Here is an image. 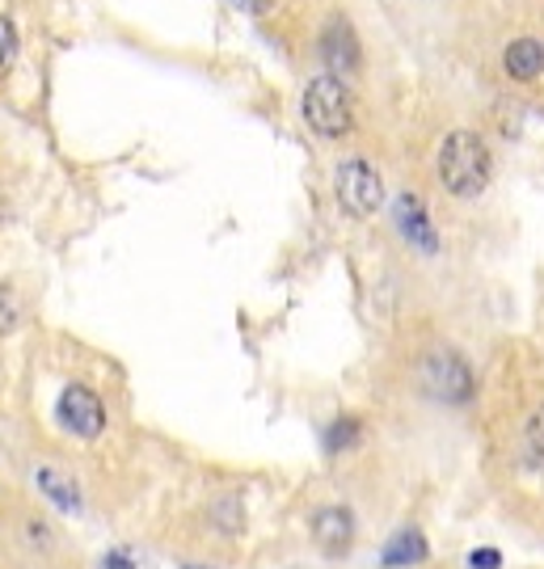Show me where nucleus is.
I'll return each instance as SVG.
<instances>
[{"label":"nucleus","instance_id":"0eeeda50","mask_svg":"<svg viewBox=\"0 0 544 569\" xmlns=\"http://www.w3.org/2000/svg\"><path fill=\"white\" fill-rule=\"evenodd\" d=\"M393 220H397L405 241L418 244L423 253H435V249H439V237H435V224H431V211H426V203L418 199V194H397Z\"/></svg>","mask_w":544,"mask_h":569},{"label":"nucleus","instance_id":"4468645a","mask_svg":"<svg viewBox=\"0 0 544 569\" xmlns=\"http://www.w3.org/2000/svg\"><path fill=\"white\" fill-rule=\"evenodd\" d=\"M18 47H21V39H18V26L9 18H0V81L9 77V68L18 63Z\"/></svg>","mask_w":544,"mask_h":569},{"label":"nucleus","instance_id":"f3484780","mask_svg":"<svg viewBox=\"0 0 544 569\" xmlns=\"http://www.w3.org/2000/svg\"><path fill=\"white\" fill-rule=\"evenodd\" d=\"M468 566L473 569H503V552H494V549L468 552Z\"/></svg>","mask_w":544,"mask_h":569},{"label":"nucleus","instance_id":"20e7f679","mask_svg":"<svg viewBox=\"0 0 544 569\" xmlns=\"http://www.w3.org/2000/svg\"><path fill=\"white\" fill-rule=\"evenodd\" d=\"M338 203L350 211V216H376L384 207V182L380 173L372 169L367 161H346L338 164Z\"/></svg>","mask_w":544,"mask_h":569},{"label":"nucleus","instance_id":"6ab92c4d","mask_svg":"<svg viewBox=\"0 0 544 569\" xmlns=\"http://www.w3.org/2000/svg\"><path fill=\"white\" fill-rule=\"evenodd\" d=\"M186 569H199V566H186Z\"/></svg>","mask_w":544,"mask_h":569},{"label":"nucleus","instance_id":"a211bd4d","mask_svg":"<svg viewBox=\"0 0 544 569\" xmlns=\"http://www.w3.org/2000/svg\"><path fill=\"white\" fill-rule=\"evenodd\" d=\"M241 13H254V18H263V13H270L275 9V0H233Z\"/></svg>","mask_w":544,"mask_h":569},{"label":"nucleus","instance_id":"7ed1b4c3","mask_svg":"<svg viewBox=\"0 0 544 569\" xmlns=\"http://www.w3.org/2000/svg\"><path fill=\"white\" fill-rule=\"evenodd\" d=\"M423 385L435 401L444 406H468L477 380H473V367L464 363L456 350H431L423 359Z\"/></svg>","mask_w":544,"mask_h":569},{"label":"nucleus","instance_id":"9b49d317","mask_svg":"<svg viewBox=\"0 0 544 569\" xmlns=\"http://www.w3.org/2000/svg\"><path fill=\"white\" fill-rule=\"evenodd\" d=\"M34 481L60 510H81V489H77V481H68L60 468H39Z\"/></svg>","mask_w":544,"mask_h":569},{"label":"nucleus","instance_id":"39448f33","mask_svg":"<svg viewBox=\"0 0 544 569\" xmlns=\"http://www.w3.org/2000/svg\"><path fill=\"white\" fill-rule=\"evenodd\" d=\"M56 413H60V427L72 430L77 439H98L101 430H106V406H101L98 392L85 385L63 388Z\"/></svg>","mask_w":544,"mask_h":569},{"label":"nucleus","instance_id":"423d86ee","mask_svg":"<svg viewBox=\"0 0 544 569\" xmlns=\"http://www.w3.org/2000/svg\"><path fill=\"white\" fill-rule=\"evenodd\" d=\"M322 60L329 68V77H355L363 63V51H359V34H355V26L346 18H329L322 30Z\"/></svg>","mask_w":544,"mask_h":569},{"label":"nucleus","instance_id":"ddd939ff","mask_svg":"<svg viewBox=\"0 0 544 569\" xmlns=\"http://www.w3.org/2000/svg\"><path fill=\"white\" fill-rule=\"evenodd\" d=\"M363 435V422L359 418H338L334 427L325 430V451H343V448H355Z\"/></svg>","mask_w":544,"mask_h":569},{"label":"nucleus","instance_id":"9d476101","mask_svg":"<svg viewBox=\"0 0 544 569\" xmlns=\"http://www.w3.org/2000/svg\"><path fill=\"white\" fill-rule=\"evenodd\" d=\"M426 557H431V545H426L423 531H397L388 545H384V566L388 569H409V566H423Z\"/></svg>","mask_w":544,"mask_h":569},{"label":"nucleus","instance_id":"6e6552de","mask_svg":"<svg viewBox=\"0 0 544 569\" xmlns=\"http://www.w3.org/2000/svg\"><path fill=\"white\" fill-rule=\"evenodd\" d=\"M313 540H317L322 552H329V557H343V552L350 549V540H355V515L346 507H338V502L322 507L313 515Z\"/></svg>","mask_w":544,"mask_h":569},{"label":"nucleus","instance_id":"f03ea898","mask_svg":"<svg viewBox=\"0 0 544 569\" xmlns=\"http://www.w3.org/2000/svg\"><path fill=\"white\" fill-rule=\"evenodd\" d=\"M304 122L322 136V140H343L355 122V106H350V89L338 77H317L304 89Z\"/></svg>","mask_w":544,"mask_h":569},{"label":"nucleus","instance_id":"f257e3e1","mask_svg":"<svg viewBox=\"0 0 544 569\" xmlns=\"http://www.w3.org/2000/svg\"><path fill=\"white\" fill-rule=\"evenodd\" d=\"M494 178V157L477 131H452L439 148V182L456 199H477Z\"/></svg>","mask_w":544,"mask_h":569},{"label":"nucleus","instance_id":"dca6fc26","mask_svg":"<svg viewBox=\"0 0 544 569\" xmlns=\"http://www.w3.org/2000/svg\"><path fill=\"white\" fill-rule=\"evenodd\" d=\"M211 515H216V519L224 523V531H237L245 523V510L237 507V498H224V502L216 510H211Z\"/></svg>","mask_w":544,"mask_h":569},{"label":"nucleus","instance_id":"1a4fd4ad","mask_svg":"<svg viewBox=\"0 0 544 569\" xmlns=\"http://www.w3.org/2000/svg\"><path fill=\"white\" fill-rule=\"evenodd\" d=\"M506 77L511 81H536L544 72V42L536 39H515L511 47H506Z\"/></svg>","mask_w":544,"mask_h":569},{"label":"nucleus","instance_id":"f8f14e48","mask_svg":"<svg viewBox=\"0 0 544 569\" xmlns=\"http://www.w3.org/2000/svg\"><path fill=\"white\" fill-rule=\"evenodd\" d=\"M524 451H527V465L532 468H541L544 472V406L527 418V427H524Z\"/></svg>","mask_w":544,"mask_h":569},{"label":"nucleus","instance_id":"2eb2a0df","mask_svg":"<svg viewBox=\"0 0 544 569\" xmlns=\"http://www.w3.org/2000/svg\"><path fill=\"white\" fill-rule=\"evenodd\" d=\"M21 321V305H18V296L9 291V287H0V338L4 333H13Z\"/></svg>","mask_w":544,"mask_h":569}]
</instances>
